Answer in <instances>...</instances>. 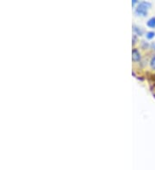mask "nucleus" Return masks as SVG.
I'll list each match as a JSON object with an SVG mask.
<instances>
[{
	"mask_svg": "<svg viewBox=\"0 0 155 170\" xmlns=\"http://www.w3.org/2000/svg\"><path fill=\"white\" fill-rule=\"evenodd\" d=\"M152 6L151 3L149 2H141L139 4L137 8L135 9V14L141 17H147V16L148 9H150Z\"/></svg>",
	"mask_w": 155,
	"mask_h": 170,
	"instance_id": "1",
	"label": "nucleus"
},
{
	"mask_svg": "<svg viewBox=\"0 0 155 170\" xmlns=\"http://www.w3.org/2000/svg\"><path fill=\"white\" fill-rule=\"evenodd\" d=\"M132 59L134 62H138L141 60V53L138 51V49L134 48L132 51Z\"/></svg>",
	"mask_w": 155,
	"mask_h": 170,
	"instance_id": "2",
	"label": "nucleus"
},
{
	"mask_svg": "<svg viewBox=\"0 0 155 170\" xmlns=\"http://www.w3.org/2000/svg\"><path fill=\"white\" fill-rule=\"evenodd\" d=\"M147 25L149 28H155V17L150 18L147 21Z\"/></svg>",
	"mask_w": 155,
	"mask_h": 170,
	"instance_id": "3",
	"label": "nucleus"
},
{
	"mask_svg": "<svg viewBox=\"0 0 155 170\" xmlns=\"http://www.w3.org/2000/svg\"><path fill=\"white\" fill-rule=\"evenodd\" d=\"M133 30H134V33L137 35H140V36H141V35H143V30L141 29V28H139V27L135 26V25L133 26Z\"/></svg>",
	"mask_w": 155,
	"mask_h": 170,
	"instance_id": "4",
	"label": "nucleus"
},
{
	"mask_svg": "<svg viewBox=\"0 0 155 170\" xmlns=\"http://www.w3.org/2000/svg\"><path fill=\"white\" fill-rule=\"evenodd\" d=\"M146 36H147V39H148V40H152V39L153 38V37L155 36V32L153 31L147 32V35H146Z\"/></svg>",
	"mask_w": 155,
	"mask_h": 170,
	"instance_id": "5",
	"label": "nucleus"
},
{
	"mask_svg": "<svg viewBox=\"0 0 155 170\" xmlns=\"http://www.w3.org/2000/svg\"><path fill=\"white\" fill-rule=\"evenodd\" d=\"M150 66L152 70H155V55L152 56V58L151 59L150 61Z\"/></svg>",
	"mask_w": 155,
	"mask_h": 170,
	"instance_id": "6",
	"label": "nucleus"
},
{
	"mask_svg": "<svg viewBox=\"0 0 155 170\" xmlns=\"http://www.w3.org/2000/svg\"><path fill=\"white\" fill-rule=\"evenodd\" d=\"M152 48L155 50V43H152Z\"/></svg>",
	"mask_w": 155,
	"mask_h": 170,
	"instance_id": "7",
	"label": "nucleus"
},
{
	"mask_svg": "<svg viewBox=\"0 0 155 170\" xmlns=\"http://www.w3.org/2000/svg\"><path fill=\"white\" fill-rule=\"evenodd\" d=\"M154 96H155V95H154Z\"/></svg>",
	"mask_w": 155,
	"mask_h": 170,
	"instance_id": "8",
	"label": "nucleus"
}]
</instances>
